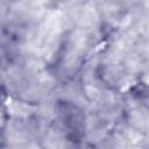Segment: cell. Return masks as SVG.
<instances>
[{"instance_id": "1", "label": "cell", "mask_w": 149, "mask_h": 149, "mask_svg": "<svg viewBox=\"0 0 149 149\" xmlns=\"http://www.w3.org/2000/svg\"><path fill=\"white\" fill-rule=\"evenodd\" d=\"M58 114L69 139L72 141L80 140L85 129V116L83 111L78 106L64 101L58 104Z\"/></svg>"}]
</instances>
